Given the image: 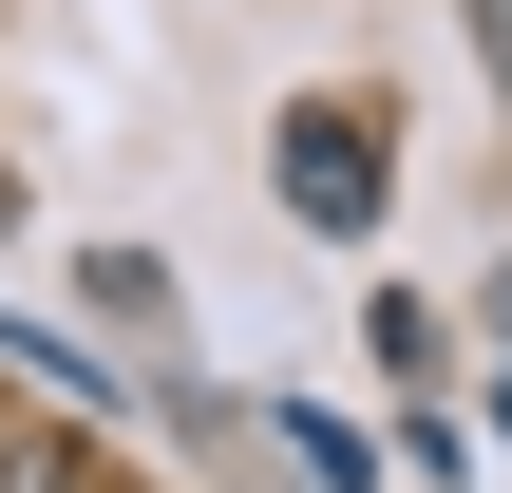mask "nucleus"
Instances as JSON below:
<instances>
[{"instance_id": "f257e3e1", "label": "nucleus", "mask_w": 512, "mask_h": 493, "mask_svg": "<svg viewBox=\"0 0 512 493\" xmlns=\"http://www.w3.org/2000/svg\"><path fill=\"white\" fill-rule=\"evenodd\" d=\"M266 190H285L323 247H380V209H399V133H380V95H285Z\"/></svg>"}, {"instance_id": "f03ea898", "label": "nucleus", "mask_w": 512, "mask_h": 493, "mask_svg": "<svg viewBox=\"0 0 512 493\" xmlns=\"http://www.w3.org/2000/svg\"><path fill=\"white\" fill-rule=\"evenodd\" d=\"M0 361H19V380H57V399H114V380H95V361H76L57 323H19V304H0Z\"/></svg>"}, {"instance_id": "7ed1b4c3", "label": "nucleus", "mask_w": 512, "mask_h": 493, "mask_svg": "<svg viewBox=\"0 0 512 493\" xmlns=\"http://www.w3.org/2000/svg\"><path fill=\"white\" fill-rule=\"evenodd\" d=\"M0 493H76V456H0Z\"/></svg>"}, {"instance_id": "20e7f679", "label": "nucleus", "mask_w": 512, "mask_h": 493, "mask_svg": "<svg viewBox=\"0 0 512 493\" xmlns=\"http://www.w3.org/2000/svg\"><path fill=\"white\" fill-rule=\"evenodd\" d=\"M475 38H494V95H512V0H475Z\"/></svg>"}]
</instances>
